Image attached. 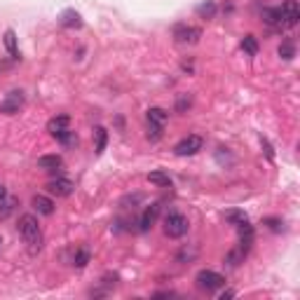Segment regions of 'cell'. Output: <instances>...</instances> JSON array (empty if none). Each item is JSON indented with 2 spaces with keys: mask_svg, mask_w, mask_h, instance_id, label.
<instances>
[{
  "mask_svg": "<svg viewBox=\"0 0 300 300\" xmlns=\"http://www.w3.org/2000/svg\"><path fill=\"white\" fill-rule=\"evenodd\" d=\"M3 42H5V50L10 52L12 59H19V50H17V35H14V31H5V38H3Z\"/></svg>",
  "mask_w": 300,
  "mask_h": 300,
  "instance_id": "obj_16",
  "label": "cell"
},
{
  "mask_svg": "<svg viewBox=\"0 0 300 300\" xmlns=\"http://www.w3.org/2000/svg\"><path fill=\"white\" fill-rule=\"evenodd\" d=\"M61 164H63L61 155H42L38 160V167L45 169V172H56V169L61 167Z\"/></svg>",
  "mask_w": 300,
  "mask_h": 300,
  "instance_id": "obj_12",
  "label": "cell"
},
{
  "mask_svg": "<svg viewBox=\"0 0 300 300\" xmlns=\"http://www.w3.org/2000/svg\"><path fill=\"white\" fill-rule=\"evenodd\" d=\"M195 256H197V251H195V249H183V251H181V253H178V263H185V258H188V261H190V258H195Z\"/></svg>",
  "mask_w": 300,
  "mask_h": 300,
  "instance_id": "obj_28",
  "label": "cell"
},
{
  "mask_svg": "<svg viewBox=\"0 0 300 300\" xmlns=\"http://www.w3.org/2000/svg\"><path fill=\"white\" fill-rule=\"evenodd\" d=\"M176 108H178V111H185V108H190V96H181V99H178V103H176Z\"/></svg>",
  "mask_w": 300,
  "mask_h": 300,
  "instance_id": "obj_29",
  "label": "cell"
},
{
  "mask_svg": "<svg viewBox=\"0 0 300 300\" xmlns=\"http://www.w3.org/2000/svg\"><path fill=\"white\" fill-rule=\"evenodd\" d=\"M174 38H176V42H181V45H195L202 38V31L197 26L178 24V26H174Z\"/></svg>",
  "mask_w": 300,
  "mask_h": 300,
  "instance_id": "obj_5",
  "label": "cell"
},
{
  "mask_svg": "<svg viewBox=\"0 0 300 300\" xmlns=\"http://www.w3.org/2000/svg\"><path fill=\"white\" fill-rule=\"evenodd\" d=\"M263 223H265V225L272 230V232H282V230H284V223L279 221V218H265Z\"/></svg>",
  "mask_w": 300,
  "mask_h": 300,
  "instance_id": "obj_26",
  "label": "cell"
},
{
  "mask_svg": "<svg viewBox=\"0 0 300 300\" xmlns=\"http://www.w3.org/2000/svg\"><path fill=\"white\" fill-rule=\"evenodd\" d=\"M89 258H92V253H89L87 246H80L78 251H75V256H73V265L78 267V270H82V267H87Z\"/></svg>",
  "mask_w": 300,
  "mask_h": 300,
  "instance_id": "obj_17",
  "label": "cell"
},
{
  "mask_svg": "<svg viewBox=\"0 0 300 300\" xmlns=\"http://www.w3.org/2000/svg\"><path fill=\"white\" fill-rule=\"evenodd\" d=\"M94 136H96V153H103V150H106V143H108V132L103 127H96Z\"/></svg>",
  "mask_w": 300,
  "mask_h": 300,
  "instance_id": "obj_22",
  "label": "cell"
},
{
  "mask_svg": "<svg viewBox=\"0 0 300 300\" xmlns=\"http://www.w3.org/2000/svg\"><path fill=\"white\" fill-rule=\"evenodd\" d=\"M68 122H71V117H68V115H56V117H52L50 122H47V132H50L52 136H56V134L66 132Z\"/></svg>",
  "mask_w": 300,
  "mask_h": 300,
  "instance_id": "obj_11",
  "label": "cell"
},
{
  "mask_svg": "<svg viewBox=\"0 0 300 300\" xmlns=\"http://www.w3.org/2000/svg\"><path fill=\"white\" fill-rule=\"evenodd\" d=\"M279 10H282V24H284V26H295V24H298L300 7H298V3H295V0H286Z\"/></svg>",
  "mask_w": 300,
  "mask_h": 300,
  "instance_id": "obj_7",
  "label": "cell"
},
{
  "mask_svg": "<svg viewBox=\"0 0 300 300\" xmlns=\"http://www.w3.org/2000/svg\"><path fill=\"white\" fill-rule=\"evenodd\" d=\"M148 181L153 185H160V188H172V178H169V174H164V172L148 174Z\"/></svg>",
  "mask_w": 300,
  "mask_h": 300,
  "instance_id": "obj_18",
  "label": "cell"
},
{
  "mask_svg": "<svg viewBox=\"0 0 300 300\" xmlns=\"http://www.w3.org/2000/svg\"><path fill=\"white\" fill-rule=\"evenodd\" d=\"M5 197H7V190H5V185H0V202L5 200Z\"/></svg>",
  "mask_w": 300,
  "mask_h": 300,
  "instance_id": "obj_31",
  "label": "cell"
},
{
  "mask_svg": "<svg viewBox=\"0 0 300 300\" xmlns=\"http://www.w3.org/2000/svg\"><path fill=\"white\" fill-rule=\"evenodd\" d=\"M24 106V94L22 92H10V94L3 99L0 103V113H5V115H14L19 113V108Z\"/></svg>",
  "mask_w": 300,
  "mask_h": 300,
  "instance_id": "obj_8",
  "label": "cell"
},
{
  "mask_svg": "<svg viewBox=\"0 0 300 300\" xmlns=\"http://www.w3.org/2000/svg\"><path fill=\"white\" fill-rule=\"evenodd\" d=\"M0 244H3V239H0Z\"/></svg>",
  "mask_w": 300,
  "mask_h": 300,
  "instance_id": "obj_32",
  "label": "cell"
},
{
  "mask_svg": "<svg viewBox=\"0 0 300 300\" xmlns=\"http://www.w3.org/2000/svg\"><path fill=\"white\" fill-rule=\"evenodd\" d=\"M19 234H22L24 242L28 244L31 253L40 251V246H42V232H40L38 218H35L33 213H24V216L19 218Z\"/></svg>",
  "mask_w": 300,
  "mask_h": 300,
  "instance_id": "obj_1",
  "label": "cell"
},
{
  "mask_svg": "<svg viewBox=\"0 0 300 300\" xmlns=\"http://www.w3.org/2000/svg\"><path fill=\"white\" fill-rule=\"evenodd\" d=\"M202 145H204V139H202V136H197V134H190V136H185L183 141H178V143L174 145V153H176L178 157L195 155L197 150H202Z\"/></svg>",
  "mask_w": 300,
  "mask_h": 300,
  "instance_id": "obj_4",
  "label": "cell"
},
{
  "mask_svg": "<svg viewBox=\"0 0 300 300\" xmlns=\"http://www.w3.org/2000/svg\"><path fill=\"white\" fill-rule=\"evenodd\" d=\"M195 282H197V286H200L202 291H216L225 284V277L213 272V270H202V272L195 277Z\"/></svg>",
  "mask_w": 300,
  "mask_h": 300,
  "instance_id": "obj_3",
  "label": "cell"
},
{
  "mask_svg": "<svg viewBox=\"0 0 300 300\" xmlns=\"http://www.w3.org/2000/svg\"><path fill=\"white\" fill-rule=\"evenodd\" d=\"M263 22L267 26H282V10L279 7H265L263 10Z\"/></svg>",
  "mask_w": 300,
  "mask_h": 300,
  "instance_id": "obj_13",
  "label": "cell"
},
{
  "mask_svg": "<svg viewBox=\"0 0 300 300\" xmlns=\"http://www.w3.org/2000/svg\"><path fill=\"white\" fill-rule=\"evenodd\" d=\"M188 228H190V223H188V218L183 216V213H169L167 218H164V234L167 237H172V239H181L185 232H188Z\"/></svg>",
  "mask_w": 300,
  "mask_h": 300,
  "instance_id": "obj_2",
  "label": "cell"
},
{
  "mask_svg": "<svg viewBox=\"0 0 300 300\" xmlns=\"http://www.w3.org/2000/svg\"><path fill=\"white\" fill-rule=\"evenodd\" d=\"M242 50H244L246 54H258V40L253 38V35H246V38L242 40Z\"/></svg>",
  "mask_w": 300,
  "mask_h": 300,
  "instance_id": "obj_24",
  "label": "cell"
},
{
  "mask_svg": "<svg viewBox=\"0 0 300 300\" xmlns=\"http://www.w3.org/2000/svg\"><path fill=\"white\" fill-rule=\"evenodd\" d=\"M47 190H50L52 195H56V197H71L73 190H75V185H73L71 178H54V181H50L47 183Z\"/></svg>",
  "mask_w": 300,
  "mask_h": 300,
  "instance_id": "obj_6",
  "label": "cell"
},
{
  "mask_svg": "<svg viewBox=\"0 0 300 300\" xmlns=\"http://www.w3.org/2000/svg\"><path fill=\"white\" fill-rule=\"evenodd\" d=\"M31 204H33V209L38 213H42V216H52V213H54V202H52L50 197H45V195H35Z\"/></svg>",
  "mask_w": 300,
  "mask_h": 300,
  "instance_id": "obj_10",
  "label": "cell"
},
{
  "mask_svg": "<svg viewBox=\"0 0 300 300\" xmlns=\"http://www.w3.org/2000/svg\"><path fill=\"white\" fill-rule=\"evenodd\" d=\"M225 221L232 223V225H237V223L246 221V213L244 211H228V213H225Z\"/></svg>",
  "mask_w": 300,
  "mask_h": 300,
  "instance_id": "obj_25",
  "label": "cell"
},
{
  "mask_svg": "<svg viewBox=\"0 0 300 300\" xmlns=\"http://www.w3.org/2000/svg\"><path fill=\"white\" fill-rule=\"evenodd\" d=\"M160 136H162V127H160V124H150L148 122V139L157 141Z\"/></svg>",
  "mask_w": 300,
  "mask_h": 300,
  "instance_id": "obj_27",
  "label": "cell"
},
{
  "mask_svg": "<svg viewBox=\"0 0 300 300\" xmlns=\"http://www.w3.org/2000/svg\"><path fill=\"white\" fill-rule=\"evenodd\" d=\"M61 26H66V28H80V26H82V19H80V14L75 10H66L61 14Z\"/></svg>",
  "mask_w": 300,
  "mask_h": 300,
  "instance_id": "obj_14",
  "label": "cell"
},
{
  "mask_svg": "<svg viewBox=\"0 0 300 300\" xmlns=\"http://www.w3.org/2000/svg\"><path fill=\"white\" fill-rule=\"evenodd\" d=\"M225 298H234V291H223V293H221V300H225Z\"/></svg>",
  "mask_w": 300,
  "mask_h": 300,
  "instance_id": "obj_30",
  "label": "cell"
},
{
  "mask_svg": "<svg viewBox=\"0 0 300 300\" xmlns=\"http://www.w3.org/2000/svg\"><path fill=\"white\" fill-rule=\"evenodd\" d=\"M160 202H155V204H150L148 209L143 211V216H141V221H139V230L141 232H148L153 225H155V221H157V216H160Z\"/></svg>",
  "mask_w": 300,
  "mask_h": 300,
  "instance_id": "obj_9",
  "label": "cell"
},
{
  "mask_svg": "<svg viewBox=\"0 0 300 300\" xmlns=\"http://www.w3.org/2000/svg\"><path fill=\"white\" fill-rule=\"evenodd\" d=\"M169 120V113L164 108H148V122L150 124H164Z\"/></svg>",
  "mask_w": 300,
  "mask_h": 300,
  "instance_id": "obj_15",
  "label": "cell"
},
{
  "mask_svg": "<svg viewBox=\"0 0 300 300\" xmlns=\"http://www.w3.org/2000/svg\"><path fill=\"white\" fill-rule=\"evenodd\" d=\"M279 56H282L284 61H291L295 56V45L291 42V40H284V42L279 45Z\"/></svg>",
  "mask_w": 300,
  "mask_h": 300,
  "instance_id": "obj_21",
  "label": "cell"
},
{
  "mask_svg": "<svg viewBox=\"0 0 300 300\" xmlns=\"http://www.w3.org/2000/svg\"><path fill=\"white\" fill-rule=\"evenodd\" d=\"M244 256H246V253H244V251H242V249H239V246H237V249H232V251H230V253H228V258H225V263H228L230 267H237L239 263L244 261Z\"/></svg>",
  "mask_w": 300,
  "mask_h": 300,
  "instance_id": "obj_23",
  "label": "cell"
},
{
  "mask_svg": "<svg viewBox=\"0 0 300 300\" xmlns=\"http://www.w3.org/2000/svg\"><path fill=\"white\" fill-rule=\"evenodd\" d=\"M216 12H218V7H216V3H213V0H206V3L197 5V14H200L202 19H211Z\"/></svg>",
  "mask_w": 300,
  "mask_h": 300,
  "instance_id": "obj_20",
  "label": "cell"
},
{
  "mask_svg": "<svg viewBox=\"0 0 300 300\" xmlns=\"http://www.w3.org/2000/svg\"><path fill=\"white\" fill-rule=\"evenodd\" d=\"M17 204H19L17 197H5V200L0 202V221H5V218L14 211V206H17Z\"/></svg>",
  "mask_w": 300,
  "mask_h": 300,
  "instance_id": "obj_19",
  "label": "cell"
}]
</instances>
